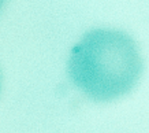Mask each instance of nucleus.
Instances as JSON below:
<instances>
[{
  "mask_svg": "<svg viewBox=\"0 0 149 133\" xmlns=\"http://www.w3.org/2000/svg\"><path fill=\"white\" fill-rule=\"evenodd\" d=\"M142 71L136 41L115 29H93L72 47L67 73L96 102H111L134 88Z\"/></svg>",
  "mask_w": 149,
  "mask_h": 133,
  "instance_id": "f257e3e1",
  "label": "nucleus"
},
{
  "mask_svg": "<svg viewBox=\"0 0 149 133\" xmlns=\"http://www.w3.org/2000/svg\"><path fill=\"white\" fill-rule=\"evenodd\" d=\"M4 1H6V0H0V8L3 7V4H4Z\"/></svg>",
  "mask_w": 149,
  "mask_h": 133,
  "instance_id": "f03ea898",
  "label": "nucleus"
},
{
  "mask_svg": "<svg viewBox=\"0 0 149 133\" xmlns=\"http://www.w3.org/2000/svg\"><path fill=\"white\" fill-rule=\"evenodd\" d=\"M0 87H1V78H0Z\"/></svg>",
  "mask_w": 149,
  "mask_h": 133,
  "instance_id": "7ed1b4c3",
  "label": "nucleus"
}]
</instances>
